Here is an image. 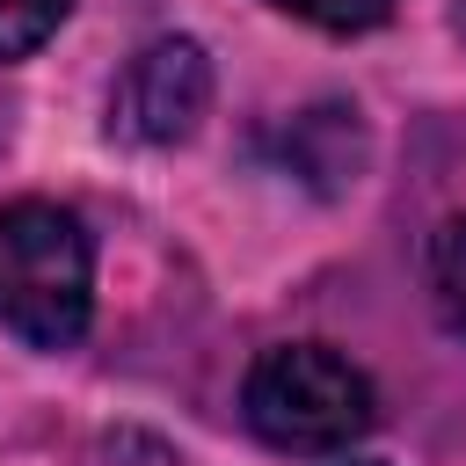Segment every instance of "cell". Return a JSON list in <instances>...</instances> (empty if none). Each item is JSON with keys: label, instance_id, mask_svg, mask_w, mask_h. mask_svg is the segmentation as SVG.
Instances as JSON below:
<instances>
[{"label": "cell", "instance_id": "1", "mask_svg": "<svg viewBox=\"0 0 466 466\" xmlns=\"http://www.w3.org/2000/svg\"><path fill=\"white\" fill-rule=\"evenodd\" d=\"M95 313V240L51 197L0 204V328L29 350H73Z\"/></svg>", "mask_w": 466, "mask_h": 466}, {"label": "cell", "instance_id": "2", "mask_svg": "<svg viewBox=\"0 0 466 466\" xmlns=\"http://www.w3.org/2000/svg\"><path fill=\"white\" fill-rule=\"evenodd\" d=\"M240 415L262 444L277 451H342L357 444L371 422H379V393L371 379L328 350V342H277L248 364V386H240Z\"/></svg>", "mask_w": 466, "mask_h": 466}, {"label": "cell", "instance_id": "3", "mask_svg": "<svg viewBox=\"0 0 466 466\" xmlns=\"http://www.w3.org/2000/svg\"><path fill=\"white\" fill-rule=\"evenodd\" d=\"M211 109V58L197 36H153L116 95H109V131L131 146H182L197 131V116Z\"/></svg>", "mask_w": 466, "mask_h": 466}, {"label": "cell", "instance_id": "4", "mask_svg": "<svg viewBox=\"0 0 466 466\" xmlns=\"http://www.w3.org/2000/svg\"><path fill=\"white\" fill-rule=\"evenodd\" d=\"M430 291H437V313L466 335V211H451L430 233Z\"/></svg>", "mask_w": 466, "mask_h": 466}, {"label": "cell", "instance_id": "5", "mask_svg": "<svg viewBox=\"0 0 466 466\" xmlns=\"http://www.w3.org/2000/svg\"><path fill=\"white\" fill-rule=\"evenodd\" d=\"M73 0H0V58H29L44 36H58Z\"/></svg>", "mask_w": 466, "mask_h": 466}, {"label": "cell", "instance_id": "6", "mask_svg": "<svg viewBox=\"0 0 466 466\" xmlns=\"http://www.w3.org/2000/svg\"><path fill=\"white\" fill-rule=\"evenodd\" d=\"M269 7H284L313 29H328V36H357V29H379L393 15V0H269Z\"/></svg>", "mask_w": 466, "mask_h": 466}, {"label": "cell", "instance_id": "7", "mask_svg": "<svg viewBox=\"0 0 466 466\" xmlns=\"http://www.w3.org/2000/svg\"><path fill=\"white\" fill-rule=\"evenodd\" d=\"M451 29H459V44H466V0H459V15H451Z\"/></svg>", "mask_w": 466, "mask_h": 466}]
</instances>
